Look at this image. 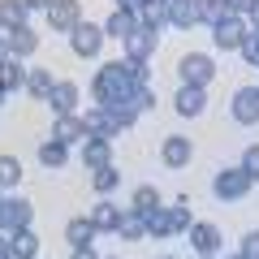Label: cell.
Listing matches in <instances>:
<instances>
[{"label":"cell","mask_w":259,"mask_h":259,"mask_svg":"<svg viewBox=\"0 0 259 259\" xmlns=\"http://www.w3.org/2000/svg\"><path fill=\"white\" fill-rule=\"evenodd\" d=\"M134 91H143V87H134L125 61H104L100 74L91 78V100L100 104V108H108V104H130Z\"/></svg>","instance_id":"1"},{"label":"cell","mask_w":259,"mask_h":259,"mask_svg":"<svg viewBox=\"0 0 259 259\" xmlns=\"http://www.w3.org/2000/svg\"><path fill=\"white\" fill-rule=\"evenodd\" d=\"M177 78H182V87H203L216 78V61L207 52H186L182 61H177Z\"/></svg>","instance_id":"2"},{"label":"cell","mask_w":259,"mask_h":259,"mask_svg":"<svg viewBox=\"0 0 259 259\" xmlns=\"http://www.w3.org/2000/svg\"><path fill=\"white\" fill-rule=\"evenodd\" d=\"M30 221H35L30 199H18V194H5V199H0V233H5V238L30 229Z\"/></svg>","instance_id":"3"},{"label":"cell","mask_w":259,"mask_h":259,"mask_svg":"<svg viewBox=\"0 0 259 259\" xmlns=\"http://www.w3.org/2000/svg\"><path fill=\"white\" fill-rule=\"evenodd\" d=\"M246 35H250V22L242 18V13H225V18L212 26L216 48H225V52H238V48L246 44Z\"/></svg>","instance_id":"4"},{"label":"cell","mask_w":259,"mask_h":259,"mask_svg":"<svg viewBox=\"0 0 259 259\" xmlns=\"http://www.w3.org/2000/svg\"><path fill=\"white\" fill-rule=\"evenodd\" d=\"M250 186H255V182H250L242 168H221L216 182H212V194L221 199V203H238V199H246V194H250Z\"/></svg>","instance_id":"5"},{"label":"cell","mask_w":259,"mask_h":259,"mask_svg":"<svg viewBox=\"0 0 259 259\" xmlns=\"http://www.w3.org/2000/svg\"><path fill=\"white\" fill-rule=\"evenodd\" d=\"M104 26L100 22H78L74 26V35H69V48H74V56H82V61H91V56H100V48H104Z\"/></svg>","instance_id":"6"},{"label":"cell","mask_w":259,"mask_h":259,"mask_svg":"<svg viewBox=\"0 0 259 259\" xmlns=\"http://www.w3.org/2000/svg\"><path fill=\"white\" fill-rule=\"evenodd\" d=\"M82 22V0H52V9H48V26L56 35H74V26Z\"/></svg>","instance_id":"7"},{"label":"cell","mask_w":259,"mask_h":259,"mask_svg":"<svg viewBox=\"0 0 259 259\" xmlns=\"http://www.w3.org/2000/svg\"><path fill=\"white\" fill-rule=\"evenodd\" d=\"M229 117L238 125H259V91L255 87H238L229 95Z\"/></svg>","instance_id":"8"},{"label":"cell","mask_w":259,"mask_h":259,"mask_svg":"<svg viewBox=\"0 0 259 259\" xmlns=\"http://www.w3.org/2000/svg\"><path fill=\"white\" fill-rule=\"evenodd\" d=\"M173 108H177V117H186V121L203 117V112H207V91H203V87H177Z\"/></svg>","instance_id":"9"},{"label":"cell","mask_w":259,"mask_h":259,"mask_svg":"<svg viewBox=\"0 0 259 259\" xmlns=\"http://www.w3.org/2000/svg\"><path fill=\"white\" fill-rule=\"evenodd\" d=\"M194 156V143L186 139V134H168L164 143H160V160H164V168H186Z\"/></svg>","instance_id":"10"},{"label":"cell","mask_w":259,"mask_h":259,"mask_svg":"<svg viewBox=\"0 0 259 259\" xmlns=\"http://www.w3.org/2000/svg\"><path fill=\"white\" fill-rule=\"evenodd\" d=\"M78 156H82V164L91 168H108L112 164V139H100V134H87L82 139V151H78Z\"/></svg>","instance_id":"11"},{"label":"cell","mask_w":259,"mask_h":259,"mask_svg":"<svg viewBox=\"0 0 259 259\" xmlns=\"http://www.w3.org/2000/svg\"><path fill=\"white\" fill-rule=\"evenodd\" d=\"M186 238H190L194 255H216V250H221V229L207 225V221H194L190 229H186Z\"/></svg>","instance_id":"12"},{"label":"cell","mask_w":259,"mask_h":259,"mask_svg":"<svg viewBox=\"0 0 259 259\" xmlns=\"http://www.w3.org/2000/svg\"><path fill=\"white\" fill-rule=\"evenodd\" d=\"M48 139L65 143V147L82 143V139H87V130H82V121H78V112H65V117H52V134H48Z\"/></svg>","instance_id":"13"},{"label":"cell","mask_w":259,"mask_h":259,"mask_svg":"<svg viewBox=\"0 0 259 259\" xmlns=\"http://www.w3.org/2000/svg\"><path fill=\"white\" fill-rule=\"evenodd\" d=\"M156 30H134V35H130L125 39V44H121V48H125V56H121V61H151V52H156Z\"/></svg>","instance_id":"14"},{"label":"cell","mask_w":259,"mask_h":259,"mask_svg":"<svg viewBox=\"0 0 259 259\" xmlns=\"http://www.w3.org/2000/svg\"><path fill=\"white\" fill-rule=\"evenodd\" d=\"M48 108H52L56 117H65V112H78V87L69 82V78H56L52 95H48Z\"/></svg>","instance_id":"15"},{"label":"cell","mask_w":259,"mask_h":259,"mask_svg":"<svg viewBox=\"0 0 259 259\" xmlns=\"http://www.w3.org/2000/svg\"><path fill=\"white\" fill-rule=\"evenodd\" d=\"M134 30H139V13H130V9H112L108 22H104V35L117 39V44H125Z\"/></svg>","instance_id":"16"},{"label":"cell","mask_w":259,"mask_h":259,"mask_svg":"<svg viewBox=\"0 0 259 259\" xmlns=\"http://www.w3.org/2000/svg\"><path fill=\"white\" fill-rule=\"evenodd\" d=\"M30 9L22 5V0H0V30L5 35H13V30H22V26H30Z\"/></svg>","instance_id":"17"},{"label":"cell","mask_w":259,"mask_h":259,"mask_svg":"<svg viewBox=\"0 0 259 259\" xmlns=\"http://www.w3.org/2000/svg\"><path fill=\"white\" fill-rule=\"evenodd\" d=\"M121 221H125V212H121L117 203H95V212H91V225H95V233H117L121 229Z\"/></svg>","instance_id":"18"},{"label":"cell","mask_w":259,"mask_h":259,"mask_svg":"<svg viewBox=\"0 0 259 259\" xmlns=\"http://www.w3.org/2000/svg\"><path fill=\"white\" fill-rule=\"evenodd\" d=\"M52 87H56V74H52V69H44V65L26 69V95H30V100H48Z\"/></svg>","instance_id":"19"},{"label":"cell","mask_w":259,"mask_h":259,"mask_svg":"<svg viewBox=\"0 0 259 259\" xmlns=\"http://www.w3.org/2000/svg\"><path fill=\"white\" fill-rule=\"evenodd\" d=\"M5 44H9V56H13V61H26V56H35L39 35H35L30 26H22V30H13V35H5Z\"/></svg>","instance_id":"20"},{"label":"cell","mask_w":259,"mask_h":259,"mask_svg":"<svg viewBox=\"0 0 259 259\" xmlns=\"http://www.w3.org/2000/svg\"><path fill=\"white\" fill-rule=\"evenodd\" d=\"M164 5H168V26H177V30L199 26V9H194V0H164Z\"/></svg>","instance_id":"21"},{"label":"cell","mask_w":259,"mask_h":259,"mask_svg":"<svg viewBox=\"0 0 259 259\" xmlns=\"http://www.w3.org/2000/svg\"><path fill=\"white\" fill-rule=\"evenodd\" d=\"M65 238H69V246H95V225H91V216H74V221L65 225Z\"/></svg>","instance_id":"22"},{"label":"cell","mask_w":259,"mask_h":259,"mask_svg":"<svg viewBox=\"0 0 259 259\" xmlns=\"http://www.w3.org/2000/svg\"><path fill=\"white\" fill-rule=\"evenodd\" d=\"M0 91H5V95H9V91H26V65H22V61L9 56V61L0 65Z\"/></svg>","instance_id":"23"},{"label":"cell","mask_w":259,"mask_h":259,"mask_svg":"<svg viewBox=\"0 0 259 259\" xmlns=\"http://www.w3.org/2000/svg\"><path fill=\"white\" fill-rule=\"evenodd\" d=\"M139 26H143V30H156V35H160V30L168 26V5H164V0H151V5H143V9H139Z\"/></svg>","instance_id":"24"},{"label":"cell","mask_w":259,"mask_h":259,"mask_svg":"<svg viewBox=\"0 0 259 259\" xmlns=\"http://www.w3.org/2000/svg\"><path fill=\"white\" fill-rule=\"evenodd\" d=\"M156 207H164V203H160V190H156V186H139V190L130 194V212H134V216H151Z\"/></svg>","instance_id":"25"},{"label":"cell","mask_w":259,"mask_h":259,"mask_svg":"<svg viewBox=\"0 0 259 259\" xmlns=\"http://www.w3.org/2000/svg\"><path fill=\"white\" fill-rule=\"evenodd\" d=\"M9 250H13V259H39V233L35 229L9 233Z\"/></svg>","instance_id":"26"},{"label":"cell","mask_w":259,"mask_h":259,"mask_svg":"<svg viewBox=\"0 0 259 259\" xmlns=\"http://www.w3.org/2000/svg\"><path fill=\"white\" fill-rule=\"evenodd\" d=\"M39 164H44V168H65V164H69V147L56 143V139H48L44 147H39Z\"/></svg>","instance_id":"27"},{"label":"cell","mask_w":259,"mask_h":259,"mask_svg":"<svg viewBox=\"0 0 259 259\" xmlns=\"http://www.w3.org/2000/svg\"><path fill=\"white\" fill-rule=\"evenodd\" d=\"M194 9H199V22H203V26H216V22L225 18V0H194Z\"/></svg>","instance_id":"28"},{"label":"cell","mask_w":259,"mask_h":259,"mask_svg":"<svg viewBox=\"0 0 259 259\" xmlns=\"http://www.w3.org/2000/svg\"><path fill=\"white\" fill-rule=\"evenodd\" d=\"M91 186H95V194H112V190H117V186H121V173H117V168H95V173H91Z\"/></svg>","instance_id":"29"},{"label":"cell","mask_w":259,"mask_h":259,"mask_svg":"<svg viewBox=\"0 0 259 259\" xmlns=\"http://www.w3.org/2000/svg\"><path fill=\"white\" fill-rule=\"evenodd\" d=\"M22 182V164L18 156H0V190H13Z\"/></svg>","instance_id":"30"},{"label":"cell","mask_w":259,"mask_h":259,"mask_svg":"<svg viewBox=\"0 0 259 259\" xmlns=\"http://www.w3.org/2000/svg\"><path fill=\"white\" fill-rule=\"evenodd\" d=\"M143 225H147V238H160V242L173 238V233H168V212L164 207H156L151 216H143Z\"/></svg>","instance_id":"31"},{"label":"cell","mask_w":259,"mask_h":259,"mask_svg":"<svg viewBox=\"0 0 259 259\" xmlns=\"http://www.w3.org/2000/svg\"><path fill=\"white\" fill-rule=\"evenodd\" d=\"M164 212H168V233H186L194 225V216H190L186 203H173V207H164Z\"/></svg>","instance_id":"32"},{"label":"cell","mask_w":259,"mask_h":259,"mask_svg":"<svg viewBox=\"0 0 259 259\" xmlns=\"http://www.w3.org/2000/svg\"><path fill=\"white\" fill-rule=\"evenodd\" d=\"M121 238L125 242H139V238H147V225H143V216H134V212H125V221H121Z\"/></svg>","instance_id":"33"},{"label":"cell","mask_w":259,"mask_h":259,"mask_svg":"<svg viewBox=\"0 0 259 259\" xmlns=\"http://www.w3.org/2000/svg\"><path fill=\"white\" fill-rule=\"evenodd\" d=\"M238 168L250 177V182H259V143H250V147L242 151V164H238Z\"/></svg>","instance_id":"34"},{"label":"cell","mask_w":259,"mask_h":259,"mask_svg":"<svg viewBox=\"0 0 259 259\" xmlns=\"http://www.w3.org/2000/svg\"><path fill=\"white\" fill-rule=\"evenodd\" d=\"M238 52H242V61H246V65H255V69H259V30H250L246 44H242Z\"/></svg>","instance_id":"35"},{"label":"cell","mask_w":259,"mask_h":259,"mask_svg":"<svg viewBox=\"0 0 259 259\" xmlns=\"http://www.w3.org/2000/svg\"><path fill=\"white\" fill-rule=\"evenodd\" d=\"M238 255H242V259H259V229H250L246 238L238 242Z\"/></svg>","instance_id":"36"},{"label":"cell","mask_w":259,"mask_h":259,"mask_svg":"<svg viewBox=\"0 0 259 259\" xmlns=\"http://www.w3.org/2000/svg\"><path fill=\"white\" fill-rule=\"evenodd\" d=\"M125 65H130V78H134V87H147V82H151L147 61H125Z\"/></svg>","instance_id":"37"},{"label":"cell","mask_w":259,"mask_h":259,"mask_svg":"<svg viewBox=\"0 0 259 259\" xmlns=\"http://www.w3.org/2000/svg\"><path fill=\"white\" fill-rule=\"evenodd\" d=\"M69 259H104L95 246H69Z\"/></svg>","instance_id":"38"},{"label":"cell","mask_w":259,"mask_h":259,"mask_svg":"<svg viewBox=\"0 0 259 259\" xmlns=\"http://www.w3.org/2000/svg\"><path fill=\"white\" fill-rule=\"evenodd\" d=\"M225 9H229V13H242V18H246V9H250V0H225Z\"/></svg>","instance_id":"39"},{"label":"cell","mask_w":259,"mask_h":259,"mask_svg":"<svg viewBox=\"0 0 259 259\" xmlns=\"http://www.w3.org/2000/svg\"><path fill=\"white\" fill-rule=\"evenodd\" d=\"M246 22H250V30H259V0H250V9H246Z\"/></svg>","instance_id":"40"},{"label":"cell","mask_w":259,"mask_h":259,"mask_svg":"<svg viewBox=\"0 0 259 259\" xmlns=\"http://www.w3.org/2000/svg\"><path fill=\"white\" fill-rule=\"evenodd\" d=\"M143 5H151V0H117V9H130V13H139Z\"/></svg>","instance_id":"41"},{"label":"cell","mask_w":259,"mask_h":259,"mask_svg":"<svg viewBox=\"0 0 259 259\" xmlns=\"http://www.w3.org/2000/svg\"><path fill=\"white\" fill-rule=\"evenodd\" d=\"M22 5H26V9H44V13L52 9V0H22Z\"/></svg>","instance_id":"42"},{"label":"cell","mask_w":259,"mask_h":259,"mask_svg":"<svg viewBox=\"0 0 259 259\" xmlns=\"http://www.w3.org/2000/svg\"><path fill=\"white\" fill-rule=\"evenodd\" d=\"M0 259H13V250H9V238H0Z\"/></svg>","instance_id":"43"},{"label":"cell","mask_w":259,"mask_h":259,"mask_svg":"<svg viewBox=\"0 0 259 259\" xmlns=\"http://www.w3.org/2000/svg\"><path fill=\"white\" fill-rule=\"evenodd\" d=\"M9 61V44H5V39H0V65Z\"/></svg>","instance_id":"44"},{"label":"cell","mask_w":259,"mask_h":259,"mask_svg":"<svg viewBox=\"0 0 259 259\" xmlns=\"http://www.w3.org/2000/svg\"><path fill=\"white\" fill-rule=\"evenodd\" d=\"M194 259H216V255H194Z\"/></svg>","instance_id":"45"},{"label":"cell","mask_w":259,"mask_h":259,"mask_svg":"<svg viewBox=\"0 0 259 259\" xmlns=\"http://www.w3.org/2000/svg\"><path fill=\"white\" fill-rule=\"evenodd\" d=\"M229 259H242V255H238V250H233V255H229Z\"/></svg>","instance_id":"46"},{"label":"cell","mask_w":259,"mask_h":259,"mask_svg":"<svg viewBox=\"0 0 259 259\" xmlns=\"http://www.w3.org/2000/svg\"><path fill=\"white\" fill-rule=\"evenodd\" d=\"M104 259H121V255H104Z\"/></svg>","instance_id":"47"},{"label":"cell","mask_w":259,"mask_h":259,"mask_svg":"<svg viewBox=\"0 0 259 259\" xmlns=\"http://www.w3.org/2000/svg\"><path fill=\"white\" fill-rule=\"evenodd\" d=\"M0 104H5V91H0Z\"/></svg>","instance_id":"48"},{"label":"cell","mask_w":259,"mask_h":259,"mask_svg":"<svg viewBox=\"0 0 259 259\" xmlns=\"http://www.w3.org/2000/svg\"><path fill=\"white\" fill-rule=\"evenodd\" d=\"M164 259H177V255H164Z\"/></svg>","instance_id":"49"},{"label":"cell","mask_w":259,"mask_h":259,"mask_svg":"<svg viewBox=\"0 0 259 259\" xmlns=\"http://www.w3.org/2000/svg\"><path fill=\"white\" fill-rule=\"evenodd\" d=\"M0 199H5V190H0Z\"/></svg>","instance_id":"50"},{"label":"cell","mask_w":259,"mask_h":259,"mask_svg":"<svg viewBox=\"0 0 259 259\" xmlns=\"http://www.w3.org/2000/svg\"><path fill=\"white\" fill-rule=\"evenodd\" d=\"M255 91H259V87H255Z\"/></svg>","instance_id":"51"}]
</instances>
